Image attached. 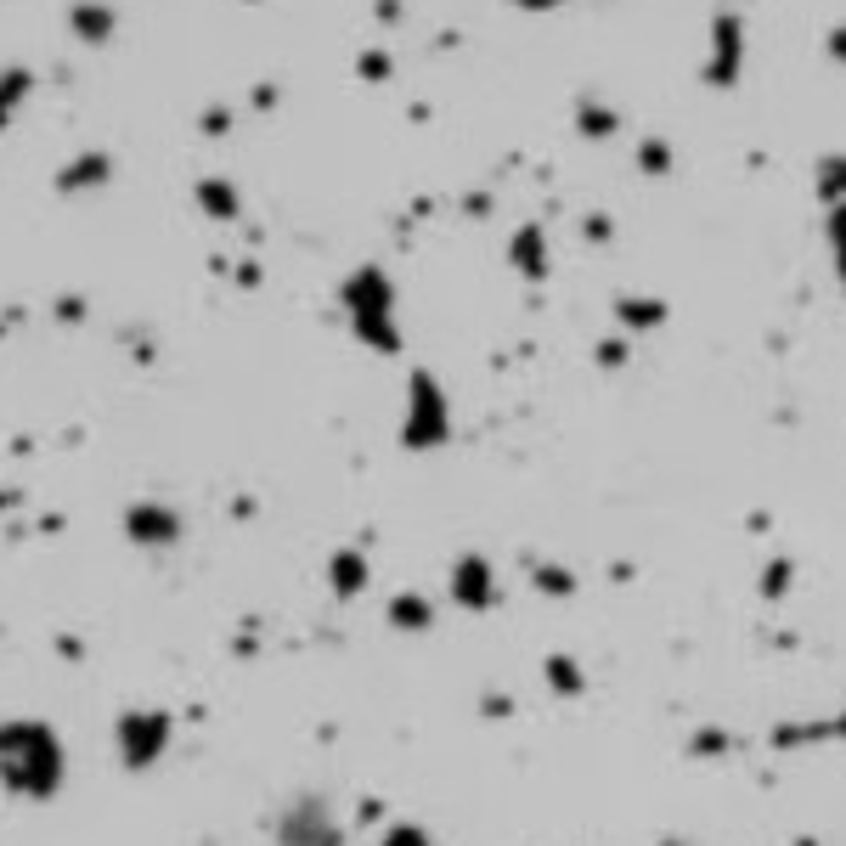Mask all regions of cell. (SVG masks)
<instances>
[{
	"mask_svg": "<svg viewBox=\"0 0 846 846\" xmlns=\"http://www.w3.org/2000/svg\"><path fill=\"white\" fill-rule=\"evenodd\" d=\"M835 57H846V29H841V40H835Z\"/></svg>",
	"mask_w": 846,
	"mask_h": 846,
	"instance_id": "obj_3",
	"label": "cell"
},
{
	"mask_svg": "<svg viewBox=\"0 0 846 846\" xmlns=\"http://www.w3.org/2000/svg\"><path fill=\"white\" fill-rule=\"evenodd\" d=\"M79 29H108V12H79Z\"/></svg>",
	"mask_w": 846,
	"mask_h": 846,
	"instance_id": "obj_2",
	"label": "cell"
},
{
	"mask_svg": "<svg viewBox=\"0 0 846 846\" xmlns=\"http://www.w3.org/2000/svg\"><path fill=\"white\" fill-rule=\"evenodd\" d=\"M519 6H553V0H519Z\"/></svg>",
	"mask_w": 846,
	"mask_h": 846,
	"instance_id": "obj_4",
	"label": "cell"
},
{
	"mask_svg": "<svg viewBox=\"0 0 846 846\" xmlns=\"http://www.w3.org/2000/svg\"><path fill=\"white\" fill-rule=\"evenodd\" d=\"M734 63H739V29L734 23H717V68H711V79L728 85V79H734Z\"/></svg>",
	"mask_w": 846,
	"mask_h": 846,
	"instance_id": "obj_1",
	"label": "cell"
}]
</instances>
